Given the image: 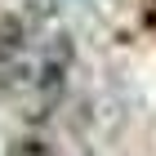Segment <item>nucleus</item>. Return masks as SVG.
<instances>
[{
    "instance_id": "1",
    "label": "nucleus",
    "mask_w": 156,
    "mask_h": 156,
    "mask_svg": "<svg viewBox=\"0 0 156 156\" xmlns=\"http://www.w3.org/2000/svg\"><path fill=\"white\" fill-rule=\"evenodd\" d=\"M67 67H72V40H54L45 54V62H40V76L31 85H36V98H40V112L36 116H49V112L62 103V94H67Z\"/></svg>"
},
{
    "instance_id": "2",
    "label": "nucleus",
    "mask_w": 156,
    "mask_h": 156,
    "mask_svg": "<svg viewBox=\"0 0 156 156\" xmlns=\"http://www.w3.org/2000/svg\"><path fill=\"white\" fill-rule=\"evenodd\" d=\"M27 49V23L18 13H5L0 18V67H13Z\"/></svg>"
}]
</instances>
